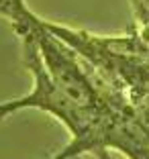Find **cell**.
<instances>
[{
	"instance_id": "obj_1",
	"label": "cell",
	"mask_w": 149,
	"mask_h": 159,
	"mask_svg": "<svg viewBox=\"0 0 149 159\" xmlns=\"http://www.w3.org/2000/svg\"><path fill=\"white\" fill-rule=\"evenodd\" d=\"M23 41L25 66L31 70L35 86L23 98L0 104V120L23 108H37L53 114L72 133L70 145L49 159H76L82 153H94L98 159H110L108 149L127 157L139 153L145 143V131L127 94L110 84L108 96L98 106H82L55 84L47 71L39 47L31 33L16 31Z\"/></svg>"
},
{
	"instance_id": "obj_2",
	"label": "cell",
	"mask_w": 149,
	"mask_h": 159,
	"mask_svg": "<svg viewBox=\"0 0 149 159\" xmlns=\"http://www.w3.org/2000/svg\"><path fill=\"white\" fill-rule=\"evenodd\" d=\"M76 159H80V155H78V157H76Z\"/></svg>"
}]
</instances>
